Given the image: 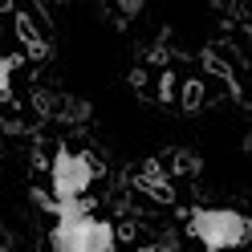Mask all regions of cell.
I'll list each match as a JSON object with an SVG mask.
<instances>
[{"label": "cell", "mask_w": 252, "mask_h": 252, "mask_svg": "<svg viewBox=\"0 0 252 252\" xmlns=\"http://www.w3.org/2000/svg\"><path fill=\"white\" fill-rule=\"evenodd\" d=\"M41 199L45 212L57 216V224L49 232V244L53 252H114L118 236H114V224H106L102 216H94L86 203H53V199Z\"/></svg>", "instance_id": "obj_1"}, {"label": "cell", "mask_w": 252, "mask_h": 252, "mask_svg": "<svg viewBox=\"0 0 252 252\" xmlns=\"http://www.w3.org/2000/svg\"><path fill=\"white\" fill-rule=\"evenodd\" d=\"M187 228L208 252H232L252 240V220L236 208H195Z\"/></svg>", "instance_id": "obj_2"}, {"label": "cell", "mask_w": 252, "mask_h": 252, "mask_svg": "<svg viewBox=\"0 0 252 252\" xmlns=\"http://www.w3.org/2000/svg\"><path fill=\"white\" fill-rule=\"evenodd\" d=\"M49 175H53V203H77L90 191V183L98 179V163H94L90 155H77L69 147H57Z\"/></svg>", "instance_id": "obj_3"}, {"label": "cell", "mask_w": 252, "mask_h": 252, "mask_svg": "<svg viewBox=\"0 0 252 252\" xmlns=\"http://www.w3.org/2000/svg\"><path fill=\"white\" fill-rule=\"evenodd\" d=\"M134 183L143 187L147 195H155L159 203H171V187H167V179H159V167H155V163H147L143 171H138V175H134Z\"/></svg>", "instance_id": "obj_4"}, {"label": "cell", "mask_w": 252, "mask_h": 252, "mask_svg": "<svg viewBox=\"0 0 252 252\" xmlns=\"http://www.w3.org/2000/svg\"><path fill=\"white\" fill-rule=\"evenodd\" d=\"M17 29H21V37H25V49H29V57H45V53H49V45H45L41 37H37V29L33 25H29V17H17Z\"/></svg>", "instance_id": "obj_5"}, {"label": "cell", "mask_w": 252, "mask_h": 252, "mask_svg": "<svg viewBox=\"0 0 252 252\" xmlns=\"http://www.w3.org/2000/svg\"><path fill=\"white\" fill-rule=\"evenodd\" d=\"M12 69H17V57H4V53H0V102L12 98Z\"/></svg>", "instance_id": "obj_6"}, {"label": "cell", "mask_w": 252, "mask_h": 252, "mask_svg": "<svg viewBox=\"0 0 252 252\" xmlns=\"http://www.w3.org/2000/svg\"><path fill=\"white\" fill-rule=\"evenodd\" d=\"M199 102H203V86L191 82V86H187V94H183V110H199Z\"/></svg>", "instance_id": "obj_7"}]
</instances>
